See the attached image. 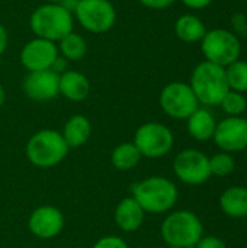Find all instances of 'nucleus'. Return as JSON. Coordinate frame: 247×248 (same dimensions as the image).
<instances>
[{
    "label": "nucleus",
    "mask_w": 247,
    "mask_h": 248,
    "mask_svg": "<svg viewBox=\"0 0 247 248\" xmlns=\"http://www.w3.org/2000/svg\"><path fill=\"white\" fill-rule=\"evenodd\" d=\"M131 196L146 214H166L178 202L179 190L176 185L163 176H151L131 186Z\"/></svg>",
    "instance_id": "obj_1"
},
{
    "label": "nucleus",
    "mask_w": 247,
    "mask_h": 248,
    "mask_svg": "<svg viewBox=\"0 0 247 248\" xmlns=\"http://www.w3.org/2000/svg\"><path fill=\"white\" fill-rule=\"evenodd\" d=\"M31 31L36 38L58 42L66 35L73 32V13L61 3H45L36 7L29 17Z\"/></svg>",
    "instance_id": "obj_2"
},
{
    "label": "nucleus",
    "mask_w": 247,
    "mask_h": 248,
    "mask_svg": "<svg viewBox=\"0 0 247 248\" xmlns=\"http://www.w3.org/2000/svg\"><path fill=\"white\" fill-rule=\"evenodd\" d=\"M189 86L199 105L204 106H220L223 97L230 90L226 68L210 61H202L194 68Z\"/></svg>",
    "instance_id": "obj_3"
},
{
    "label": "nucleus",
    "mask_w": 247,
    "mask_h": 248,
    "mask_svg": "<svg viewBox=\"0 0 247 248\" xmlns=\"http://www.w3.org/2000/svg\"><path fill=\"white\" fill-rule=\"evenodd\" d=\"M160 235L170 247L195 248L204 235V225L192 211H173L162 222Z\"/></svg>",
    "instance_id": "obj_4"
},
{
    "label": "nucleus",
    "mask_w": 247,
    "mask_h": 248,
    "mask_svg": "<svg viewBox=\"0 0 247 248\" xmlns=\"http://www.w3.org/2000/svg\"><path fill=\"white\" fill-rule=\"evenodd\" d=\"M61 132L55 129H41L35 132L26 142L25 154L31 164L39 169H51L60 164L68 154Z\"/></svg>",
    "instance_id": "obj_5"
},
{
    "label": "nucleus",
    "mask_w": 247,
    "mask_h": 248,
    "mask_svg": "<svg viewBox=\"0 0 247 248\" xmlns=\"http://www.w3.org/2000/svg\"><path fill=\"white\" fill-rule=\"evenodd\" d=\"M201 51L205 57V61L226 68L240 58L242 45L236 33L224 28H217L207 31L201 39Z\"/></svg>",
    "instance_id": "obj_6"
},
{
    "label": "nucleus",
    "mask_w": 247,
    "mask_h": 248,
    "mask_svg": "<svg viewBox=\"0 0 247 248\" xmlns=\"http://www.w3.org/2000/svg\"><path fill=\"white\" fill-rule=\"evenodd\" d=\"M134 145L143 157L157 160L167 155L175 144L173 132L160 122H146L134 134Z\"/></svg>",
    "instance_id": "obj_7"
},
{
    "label": "nucleus",
    "mask_w": 247,
    "mask_h": 248,
    "mask_svg": "<svg viewBox=\"0 0 247 248\" xmlns=\"http://www.w3.org/2000/svg\"><path fill=\"white\" fill-rule=\"evenodd\" d=\"M73 13L80 26L92 33L108 32L116 22V10L109 0H79Z\"/></svg>",
    "instance_id": "obj_8"
},
{
    "label": "nucleus",
    "mask_w": 247,
    "mask_h": 248,
    "mask_svg": "<svg viewBox=\"0 0 247 248\" xmlns=\"http://www.w3.org/2000/svg\"><path fill=\"white\" fill-rule=\"evenodd\" d=\"M162 110L173 119H188L198 108L199 102L189 83L172 81L166 84L159 96Z\"/></svg>",
    "instance_id": "obj_9"
},
{
    "label": "nucleus",
    "mask_w": 247,
    "mask_h": 248,
    "mask_svg": "<svg viewBox=\"0 0 247 248\" xmlns=\"http://www.w3.org/2000/svg\"><path fill=\"white\" fill-rule=\"evenodd\" d=\"M173 173L185 185L199 186L211 179L210 157L201 150L186 148L173 160Z\"/></svg>",
    "instance_id": "obj_10"
},
{
    "label": "nucleus",
    "mask_w": 247,
    "mask_h": 248,
    "mask_svg": "<svg viewBox=\"0 0 247 248\" xmlns=\"http://www.w3.org/2000/svg\"><path fill=\"white\" fill-rule=\"evenodd\" d=\"M215 145L229 154L245 151L247 147V122L243 116H227L217 122L213 137Z\"/></svg>",
    "instance_id": "obj_11"
},
{
    "label": "nucleus",
    "mask_w": 247,
    "mask_h": 248,
    "mask_svg": "<svg viewBox=\"0 0 247 248\" xmlns=\"http://www.w3.org/2000/svg\"><path fill=\"white\" fill-rule=\"evenodd\" d=\"M60 57L58 46L55 42L42 38H33L28 41L20 49L19 60L26 71H42L51 70L57 58Z\"/></svg>",
    "instance_id": "obj_12"
},
{
    "label": "nucleus",
    "mask_w": 247,
    "mask_h": 248,
    "mask_svg": "<svg viewBox=\"0 0 247 248\" xmlns=\"http://www.w3.org/2000/svg\"><path fill=\"white\" fill-rule=\"evenodd\" d=\"M23 93L33 102H48L60 94V74L54 70L29 71L22 80Z\"/></svg>",
    "instance_id": "obj_13"
},
{
    "label": "nucleus",
    "mask_w": 247,
    "mask_h": 248,
    "mask_svg": "<svg viewBox=\"0 0 247 248\" xmlns=\"http://www.w3.org/2000/svg\"><path fill=\"white\" fill-rule=\"evenodd\" d=\"M63 212L51 205H42L32 211L28 219L29 231L39 240H51L61 234L64 228Z\"/></svg>",
    "instance_id": "obj_14"
},
{
    "label": "nucleus",
    "mask_w": 247,
    "mask_h": 248,
    "mask_svg": "<svg viewBox=\"0 0 247 248\" xmlns=\"http://www.w3.org/2000/svg\"><path fill=\"white\" fill-rule=\"evenodd\" d=\"M144 217H146V212L132 196L124 198L118 203L115 214H114L115 224L124 232L138 231L144 222Z\"/></svg>",
    "instance_id": "obj_15"
},
{
    "label": "nucleus",
    "mask_w": 247,
    "mask_h": 248,
    "mask_svg": "<svg viewBox=\"0 0 247 248\" xmlns=\"http://www.w3.org/2000/svg\"><path fill=\"white\" fill-rule=\"evenodd\" d=\"M90 93L87 77L76 70H66L60 74V94L71 102H83Z\"/></svg>",
    "instance_id": "obj_16"
},
{
    "label": "nucleus",
    "mask_w": 247,
    "mask_h": 248,
    "mask_svg": "<svg viewBox=\"0 0 247 248\" xmlns=\"http://www.w3.org/2000/svg\"><path fill=\"white\" fill-rule=\"evenodd\" d=\"M220 209L224 215L234 219L247 218V187L230 186L220 196Z\"/></svg>",
    "instance_id": "obj_17"
},
{
    "label": "nucleus",
    "mask_w": 247,
    "mask_h": 248,
    "mask_svg": "<svg viewBox=\"0 0 247 248\" xmlns=\"http://www.w3.org/2000/svg\"><path fill=\"white\" fill-rule=\"evenodd\" d=\"M186 126L189 135L197 140V141H210L214 137L215 128H217V121L214 115L205 109V108H198L188 119H186Z\"/></svg>",
    "instance_id": "obj_18"
},
{
    "label": "nucleus",
    "mask_w": 247,
    "mask_h": 248,
    "mask_svg": "<svg viewBox=\"0 0 247 248\" xmlns=\"http://www.w3.org/2000/svg\"><path fill=\"white\" fill-rule=\"evenodd\" d=\"M61 135L68 148L83 147L92 135V124L83 115H73L64 124Z\"/></svg>",
    "instance_id": "obj_19"
},
{
    "label": "nucleus",
    "mask_w": 247,
    "mask_h": 248,
    "mask_svg": "<svg viewBox=\"0 0 247 248\" xmlns=\"http://www.w3.org/2000/svg\"><path fill=\"white\" fill-rule=\"evenodd\" d=\"M175 33L183 42H188V44L201 42V39L207 33V28H205V23L201 20V17L186 13L178 17L175 23Z\"/></svg>",
    "instance_id": "obj_20"
},
{
    "label": "nucleus",
    "mask_w": 247,
    "mask_h": 248,
    "mask_svg": "<svg viewBox=\"0 0 247 248\" xmlns=\"http://www.w3.org/2000/svg\"><path fill=\"white\" fill-rule=\"evenodd\" d=\"M141 158L143 155L134 142H122L116 145L111 154V163L119 171H130L135 169Z\"/></svg>",
    "instance_id": "obj_21"
},
{
    "label": "nucleus",
    "mask_w": 247,
    "mask_h": 248,
    "mask_svg": "<svg viewBox=\"0 0 247 248\" xmlns=\"http://www.w3.org/2000/svg\"><path fill=\"white\" fill-rule=\"evenodd\" d=\"M57 46L61 57L66 58L67 61H80L84 58L87 52L86 39L76 32H70L63 39H60L57 42Z\"/></svg>",
    "instance_id": "obj_22"
},
{
    "label": "nucleus",
    "mask_w": 247,
    "mask_h": 248,
    "mask_svg": "<svg viewBox=\"0 0 247 248\" xmlns=\"http://www.w3.org/2000/svg\"><path fill=\"white\" fill-rule=\"evenodd\" d=\"M226 78L230 90L245 93L247 92V61L236 60L226 67Z\"/></svg>",
    "instance_id": "obj_23"
},
{
    "label": "nucleus",
    "mask_w": 247,
    "mask_h": 248,
    "mask_svg": "<svg viewBox=\"0 0 247 248\" xmlns=\"http://www.w3.org/2000/svg\"><path fill=\"white\" fill-rule=\"evenodd\" d=\"M210 170L211 176L217 177H227L233 174L236 170V160L233 154H229L226 151L215 153L213 157H210Z\"/></svg>",
    "instance_id": "obj_24"
},
{
    "label": "nucleus",
    "mask_w": 247,
    "mask_h": 248,
    "mask_svg": "<svg viewBox=\"0 0 247 248\" xmlns=\"http://www.w3.org/2000/svg\"><path fill=\"white\" fill-rule=\"evenodd\" d=\"M223 112L227 116H242L247 112V100L245 93L229 90V93L223 97L220 103Z\"/></svg>",
    "instance_id": "obj_25"
},
{
    "label": "nucleus",
    "mask_w": 247,
    "mask_h": 248,
    "mask_svg": "<svg viewBox=\"0 0 247 248\" xmlns=\"http://www.w3.org/2000/svg\"><path fill=\"white\" fill-rule=\"evenodd\" d=\"M92 248H130L125 240L116 235H106L99 238Z\"/></svg>",
    "instance_id": "obj_26"
},
{
    "label": "nucleus",
    "mask_w": 247,
    "mask_h": 248,
    "mask_svg": "<svg viewBox=\"0 0 247 248\" xmlns=\"http://www.w3.org/2000/svg\"><path fill=\"white\" fill-rule=\"evenodd\" d=\"M195 248H227L226 243L215 235H202Z\"/></svg>",
    "instance_id": "obj_27"
},
{
    "label": "nucleus",
    "mask_w": 247,
    "mask_h": 248,
    "mask_svg": "<svg viewBox=\"0 0 247 248\" xmlns=\"http://www.w3.org/2000/svg\"><path fill=\"white\" fill-rule=\"evenodd\" d=\"M231 25L234 28L236 35H242L246 36L247 35V17L243 13H236L231 17Z\"/></svg>",
    "instance_id": "obj_28"
},
{
    "label": "nucleus",
    "mask_w": 247,
    "mask_h": 248,
    "mask_svg": "<svg viewBox=\"0 0 247 248\" xmlns=\"http://www.w3.org/2000/svg\"><path fill=\"white\" fill-rule=\"evenodd\" d=\"M143 6L153 9V10H162L169 6H172L176 0H138Z\"/></svg>",
    "instance_id": "obj_29"
},
{
    "label": "nucleus",
    "mask_w": 247,
    "mask_h": 248,
    "mask_svg": "<svg viewBox=\"0 0 247 248\" xmlns=\"http://www.w3.org/2000/svg\"><path fill=\"white\" fill-rule=\"evenodd\" d=\"M186 7L189 9H195V10H199V9H205L208 7L213 0H181Z\"/></svg>",
    "instance_id": "obj_30"
},
{
    "label": "nucleus",
    "mask_w": 247,
    "mask_h": 248,
    "mask_svg": "<svg viewBox=\"0 0 247 248\" xmlns=\"http://www.w3.org/2000/svg\"><path fill=\"white\" fill-rule=\"evenodd\" d=\"M7 44H9L7 31H6V28L0 23V57L4 54V51H6V48H7Z\"/></svg>",
    "instance_id": "obj_31"
},
{
    "label": "nucleus",
    "mask_w": 247,
    "mask_h": 248,
    "mask_svg": "<svg viewBox=\"0 0 247 248\" xmlns=\"http://www.w3.org/2000/svg\"><path fill=\"white\" fill-rule=\"evenodd\" d=\"M4 100H6V92H4L3 86L0 84V108L4 105Z\"/></svg>",
    "instance_id": "obj_32"
},
{
    "label": "nucleus",
    "mask_w": 247,
    "mask_h": 248,
    "mask_svg": "<svg viewBox=\"0 0 247 248\" xmlns=\"http://www.w3.org/2000/svg\"><path fill=\"white\" fill-rule=\"evenodd\" d=\"M64 0H45V3H63Z\"/></svg>",
    "instance_id": "obj_33"
},
{
    "label": "nucleus",
    "mask_w": 247,
    "mask_h": 248,
    "mask_svg": "<svg viewBox=\"0 0 247 248\" xmlns=\"http://www.w3.org/2000/svg\"><path fill=\"white\" fill-rule=\"evenodd\" d=\"M236 1H247V0H236Z\"/></svg>",
    "instance_id": "obj_34"
},
{
    "label": "nucleus",
    "mask_w": 247,
    "mask_h": 248,
    "mask_svg": "<svg viewBox=\"0 0 247 248\" xmlns=\"http://www.w3.org/2000/svg\"><path fill=\"white\" fill-rule=\"evenodd\" d=\"M245 153H246V158H247V147H246V150H245Z\"/></svg>",
    "instance_id": "obj_35"
},
{
    "label": "nucleus",
    "mask_w": 247,
    "mask_h": 248,
    "mask_svg": "<svg viewBox=\"0 0 247 248\" xmlns=\"http://www.w3.org/2000/svg\"><path fill=\"white\" fill-rule=\"evenodd\" d=\"M167 248H178V247H170V246H167Z\"/></svg>",
    "instance_id": "obj_36"
},
{
    "label": "nucleus",
    "mask_w": 247,
    "mask_h": 248,
    "mask_svg": "<svg viewBox=\"0 0 247 248\" xmlns=\"http://www.w3.org/2000/svg\"><path fill=\"white\" fill-rule=\"evenodd\" d=\"M245 119H246V122H247V112H246V116H245Z\"/></svg>",
    "instance_id": "obj_37"
},
{
    "label": "nucleus",
    "mask_w": 247,
    "mask_h": 248,
    "mask_svg": "<svg viewBox=\"0 0 247 248\" xmlns=\"http://www.w3.org/2000/svg\"><path fill=\"white\" fill-rule=\"evenodd\" d=\"M246 187H247V176H246Z\"/></svg>",
    "instance_id": "obj_38"
},
{
    "label": "nucleus",
    "mask_w": 247,
    "mask_h": 248,
    "mask_svg": "<svg viewBox=\"0 0 247 248\" xmlns=\"http://www.w3.org/2000/svg\"><path fill=\"white\" fill-rule=\"evenodd\" d=\"M246 224H247V218H246Z\"/></svg>",
    "instance_id": "obj_39"
}]
</instances>
